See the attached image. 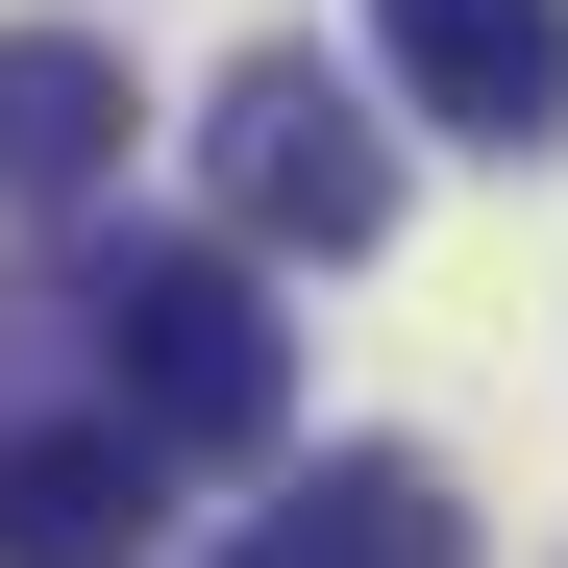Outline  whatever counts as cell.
<instances>
[{
	"label": "cell",
	"mask_w": 568,
	"mask_h": 568,
	"mask_svg": "<svg viewBox=\"0 0 568 568\" xmlns=\"http://www.w3.org/2000/svg\"><path fill=\"white\" fill-rule=\"evenodd\" d=\"M50 322L100 346V420H124L149 469H272V445H297V322H272V272H247V247L124 223V247H74V272H50Z\"/></svg>",
	"instance_id": "1"
},
{
	"label": "cell",
	"mask_w": 568,
	"mask_h": 568,
	"mask_svg": "<svg viewBox=\"0 0 568 568\" xmlns=\"http://www.w3.org/2000/svg\"><path fill=\"white\" fill-rule=\"evenodd\" d=\"M199 173H223V247H247V272H346V247H396V124H371L322 50H247L223 124H199Z\"/></svg>",
	"instance_id": "2"
},
{
	"label": "cell",
	"mask_w": 568,
	"mask_h": 568,
	"mask_svg": "<svg viewBox=\"0 0 568 568\" xmlns=\"http://www.w3.org/2000/svg\"><path fill=\"white\" fill-rule=\"evenodd\" d=\"M371 50L445 149H568V0H371Z\"/></svg>",
	"instance_id": "3"
},
{
	"label": "cell",
	"mask_w": 568,
	"mask_h": 568,
	"mask_svg": "<svg viewBox=\"0 0 568 568\" xmlns=\"http://www.w3.org/2000/svg\"><path fill=\"white\" fill-rule=\"evenodd\" d=\"M173 544V469L124 420H0V568H149Z\"/></svg>",
	"instance_id": "4"
},
{
	"label": "cell",
	"mask_w": 568,
	"mask_h": 568,
	"mask_svg": "<svg viewBox=\"0 0 568 568\" xmlns=\"http://www.w3.org/2000/svg\"><path fill=\"white\" fill-rule=\"evenodd\" d=\"M124 50L100 26H0V223H74V199H100V173H124Z\"/></svg>",
	"instance_id": "5"
},
{
	"label": "cell",
	"mask_w": 568,
	"mask_h": 568,
	"mask_svg": "<svg viewBox=\"0 0 568 568\" xmlns=\"http://www.w3.org/2000/svg\"><path fill=\"white\" fill-rule=\"evenodd\" d=\"M247 568H469V519H445V469H420V445H322L297 495L247 519Z\"/></svg>",
	"instance_id": "6"
}]
</instances>
